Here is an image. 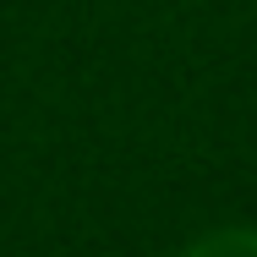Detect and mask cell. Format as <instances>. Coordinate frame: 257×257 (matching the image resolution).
<instances>
[{
	"instance_id": "1",
	"label": "cell",
	"mask_w": 257,
	"mask_h": 257,
	"mask_svg": "<svg viewBox=\"0 0 257 257\" xmlns=\"http://www.w3.org/2000/svg\"><path fill=\"white\" fill-rule=\"evenodd\" d=\"M175 257H257V230L252 224H219L197 241H186Z\"/></svg>"
}]
</instances>
